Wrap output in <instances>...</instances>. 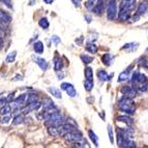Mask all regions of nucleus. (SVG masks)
I'll use <instances>...</instances> for the list:
<instances>
[{
	"label": "nucleus",
	"instance_id": "nucleus-32",
	"mask_svg": "<svg viewBox=\"0 0 148 148\" xmlns=\"http://www.w3.org/2000/svg\"><path fill=\"white\" fill-rule=\"evenodd\" d=\"M95 2H96V0H88L85 5H86V8H88V10H91L94 6V4H95Z\"/></svg>",
	"mask_w": 148,
	"mask_h": 148
},
{
	"label": "nucleus",
	"instance_id": "nucleus-3",
	"mask_svg": "<svg viewBox=\"0 0 148 148\" xmlns=\"http://www.w3.org/2000/svg\"><path fill=\"white\" fill-rule=\"evenodd\" d=\"M117 16V3L116 0H109L107 5V18L109 21L115 20Z\"/></svg>",
	"mask_w": 148,
	"mask_h": 148
},
{
	"label": "nucleus",
	"instance_id": "nucleus-21",
	"mask_svg": "<svg viewBox=\"0 0 148 148\" xmlns=\"http://www.w3.org/2000/svg\"><path fill=\"white\" fill-rule=\"evenodd\" d=\"M38 25H40L42 29H48L50 26V23H49V21H48L47 18H42V19L38 21Z\"/></svg>",
	"mask_w": 148,
	"mask_h": 148
},
{
	"label": "nucleus",
	"instance_id": "nucleus-29",
	"mask_svg": "<svg viewBox=\"0 0 148 148\" xmlns=\"http://www.w3.org/2000/svg\"><path fill=\"white\" fill-rule=\"evenodd\" d=\"M84 87L86 91H91L92 88H93V81H89V80H86L84 82Z\"/></svg>",
	"mask_w": 148,
	"mask_h": 148
},
{
	"label": "nucleus",
	"instance_id": "nucleus-38",
	"mask_svg": "<svg viewBox=\"0 0 148 148\" xmlns=\"http://www.w3.org/2000/svg\"><path fill=\"white\" fill-rule=\"evenodd\" d=\"M45 3H47V4H51V3H53V1L54 0H44Z\"/></svg>",
	"mask_w": 148,
	"mask_h": 148
},
{
	"label": "nucleus",
	"instance_id": "nucleus-5",
	"mask_svg": "<svg viewBox=\"0 0 148 148\" xmlns=\"http://www.w3.org/2000/svg\"><path fill=\"white\" fill-rule=\"evenodd\" d=\"M40 106H42V104H40V101H31V103L27 104V106L23 109V113L27 114L31 111H36V110H38V109L40 108Z\"/></svg>",
	"mask_w": 148,
	"mask_h": 148
},
{
	"label": "nucleus",
	"instance_id": "nucleus-30",
	"mask_svg": "<svg viewBox=\"0 0 148 148\" xmlns=\"http://www.w3.org/2000/svg\"><path fill=\"white\" fill-rule=\"evenodd\" d=\"M81 59L84 63H90V62L93 61V58H92L91 56H88V55H86V54H82Z\"/></svg>",
	"mask_w": 148,
	"mask_h": 148
},
{
	"label": "nucleus",
	"instance_id": "nucleus-23",
	"mask_svg": "<svg viewBox=\"0 0 148 148\" xmlns=\"http://www.w3.org/2000/svg\"><path fill=\"white\" fill-rule=\"evenodd\" d=\"M48 133H49L50 136H53V137L59 136L58 128H57L56 126H49V127H48Z\"/></svg>",
	"mask_w": 148,
	"mask_h": 148
},
{
	"label": "nucleus",
	"instance_id": "nucleus-4",
	"mask_svg": "<svg viewBox=\"0 0 148 148\" xmlns=\"http://www.w3.org/2000/svg\"><path fill=\"white\" fill-rule=\"evenodd\" d=\"M64 137H65L66 142H69V143H75V142H78V141H80V140L83 139L82 134L79 133V132H77V131L71 132V133L66 134Z\"/></svg>",
	"mask_w": 148,
	"mask_h": 148
},
{
	"label": "nucleus",
	"instance_id": "nucleus-35",
	"mask_svg": "<svg viewBox=\"0 0 148 148\" xmlns=\"http://www.w3.org/2000/svg\"><path fill=\"white\" fill-rule=\"evenodd\" d=\"M14 94H15L14 92H12V94H10V95H8V97L5 99V103H8H8H12V99H14Z\"/></svg>",
	"mask_w": 148,
	"mask_h": 148
},
{
	"label": "nucleus",
	"instance_id": "nucleus-2",
	"mask_svg": "<svg viewBox=\"0 0 148 148\" xmlns=\"http://www.w3.org/2000/svg\"><path fill=\"white\" fill-rule=\"evenodd\" d=\"M118 108L120 109V111L132 115V114L135 113V109H136V107H135V105H134L132 99H128V97L123 96V97L119 101Z\"/></svg>",
	"mask_w": 148,
	"mask_h": 148
},
{
	"label": "nucleus",
	"instance_id": "nucleus-7",
	"mask_svg": "<svg viewBox=\"0 0 148 148\" xmlns=\"http://www.w3.org/2000/svg\"><path fill=\"white\" fill-rule=\"evenodd\" d=\"M121 92L124 94L123 96L128 97V99H133V97H135V96L137 95L136 88H134V87H131V86L123 87V88L121 89Z\"/></svg>",
	"mask_w": 148,
	"mask_h": 148
},
{
	"label": "nucleus",
	"instance_id": "nucleus-11",
	"mask_svg": "<svg viewBox=\"0 0 148 148\" xmlns=\"http://www.w3.org/2000/svg\"><path fill=\"white\" fill-rule=\"evenodd\" d=\"M26 99H27V94H21V95H19V97H17V99H15V101H14L15 108L18 109V107L20 108L21 106L26 104Z\"/></svg>",
	"mask_w": 148,
	"mask_h": 148
},
{
	"label": "nucleus",
	"instance_id": "nucleus-18",
	"mask_svg": "<svg viewBox=\"0 0 148 148\" xmlns=\"http://www.w3.org/2000/svg\"><path fill=\"white\" fill-rule=\"evenodd\" d=\"M48 90H49L50 93L52 94L53 96H55L56 99H61V92H60L59 89L54 88V87H50Z\"/></svg>",
	"mask_w": 148,
	"mask_h": 148
},
{
	"label": "nucleus",
	"instance_id": "nucleus-22",
	"mask_svg": "<svg viewBox=\"0 0 148 148\" xmlns=\"http://www.w3.org/2000/svg\"><path fill=\"white\" fill-rule=\"evenodd\" d=\"M88 135H89V137H90V139H91V141L93 142L94 145L99 146V138L96 137V135L94 134V132L91 131V130H89V131H88Z\"/></svg>",
	"mask_w": 148,
	"mask_h": 148
},
{
	"label": "nucleus",
	"instance_id": "nucleus-6",
	"mask_svg": "<svg viewBox=\"0 0 148 148\" xmlns=\"http://www.w3.org/2000/svg\"><path fill=\"white\" fill-rule=\"evenodd\" d=\"M58 133H59V136H65L66 134L71 133L73 131H76V127L71 124H66V123H63L62 125L58 126Z\"/></svg>",
	"mask_w": 148,
	"mask_h": 148
},
{
	"label": "nucleus",
	"instance_id": "nucleus-10",
	"mask_svg": "<svg viewBox=\"0 0 148 148\" xmlns=\"http://www.w3.org/2000/svg\"><path fill=\"white\" fill-rule=\"evenodd\" d=\"M32 59L35 63L40 67L42 71H47L48 69V62L46 61V59L44 58H40V57H37V56H32Z\"/></svg>",
	"mask_w": 148,
	"mask_h": 148
},
{
	"label": "nucleus",
	"instance_id": "nucleus-14",
	"mask_svg": "<svg viewBox=\"0 0 148 148\" xmlns=\"http://www.w3.org/2000/svg\"><path fill=\"white\" fill-rule=\"evenodd\" d=\"M97 78H99L101 81H109V80H111V78L108 76V74H107L106 71H104V69H101V71H99L97 72Z\"/></svg>",
	"mask_w": 148,
	"mask_h": 148
},
{
	"label": "nucleus",
	"instance_id": "nucleus-13",
	"mask_svg": "<svg viewBox=\"0 0 148 148\" xmlns=\"http://www.w3.org/2000/svg\"><path fill=\"white\" fill-rule=\"evenodd\" d=\"M147 8H148V1H142L138 6L137 14H138L139 16L143 15V14H145V12H147Z\"/></svg>",
	"mask_w": 148,
	"mask_h": 148
},
{
	"label": "nucleus",
	"instance_id": "nucleus-25",
	"mask_svg": "<svg viewBox=\"0 0 148 148\" xmlns=\"http://www.w3.org/2000/svg\"><path fill=\"white\" fill-rule=\"evenodd\" d=\"M128 74H130V69L124 71V72L121 73V74L119 75L118 82H123V81H125V80H127L128 79Z\"/></svg>",
	"mask_w": 148,
	"mask_h": 148
},
{
	"label": "nucleus",
	"instance_id": "nucleus-31",
	"mask_svg": "<svg viewBox=\"0 0 148 148\" xmlns=\"http://www.w3.org/2000/svg\"><path fill=\"white\" fill-rule=\"evenodd\" d=\"M53 107H54V104H53L52 101H50V99H46V101H44V104H42V108H44V110L53 108Z\"/></svg>",
	"mask_w": 148,
	"mask_h": 148
},
{
	"label": "nucleus",
	"instance_id": "nucleus-17",
	"mask_svg": "<svg viewBox=\"0 0 148 148\" xmlns=\"http://www.w3.org/2000/svg\"><path fill=\"white\" fill-rule=\"evenodd\" d=\"M62 66H63V64H62V60L60 59V57H55L54 58V69L56 72H59L62 69Z\"/></svg>",
	"mask_w": 148,
	"mask_h": 148
},
{
	"label": "nucleus",
	"instance_id": "nucleus-37",
	"mask_svg": "<svg viewBox=\"0 0 148 148\" xmlns=\"http://www.w3.org/2000/svg\"><path fill=\"white\" fill-rule=\"evenodd\" d=\"M72 1H73V3L76 5V6H78V8H79V6H80V0H72Z\"/></svg>",
	"mask_w": 148,
	"mask_h": 148
},
{
	"label": "nucleus",
	"instance_id": "nucleus-20",
	"mask_svg": "<svg viewBox=\"0 0 148 148\" xmlns=\"http://www.w3.org/2000/svg\"><path fill=\"white\" fill-rule=\"evenodd\" d=\"M85 78L89 81H93V72H92L91 67L88 66L85 69Z\"/></svg>",
	"mask_w": 148,
	"mask_h": 148
},
{
	"label": "nucleus",
	"instance_id": "nucleus-26",
	"mask_svg": "<svg viewBox=\"0 0 148 148\" xmlns=\"http://www.w3.org/2000/svg\"><path fill=\"white\" fill-rule=\"evenodd\" d=\"M10 111H12L10 106L5 105V106H3L2 108L0 109V114H1V115H8V114L10 113Z\"/></svg>",
	"mask_w": 148,
	"mask_h": 148
},
{
	"label": "nucleus",
	"instance_id": "nucleus-41",
	"mask_svg": "<svg viewBox=\"0 0 148 148\" xmlns=\"http://www.w3.org/2000/svg\"><path fill=\"white\" fill-rule=\"evenodd\" d=\"M2 101H5V99H0V104H1Z\"/></svg>",
	"mask_w": 148,
	"mask_h": 148
},
{
	"label": "nucleus",
	"instance_id": "nucleus-1",
	"mask_svg": "<svg viewBox=\"0 0 148 148\" xmlns=\"http://www.w3.org/2000/svg\"><path fill=\"white\" fill-rule=\"evenodd\" d=\"M136 6V0H121L118 19L120 21H126L131 16L132 10Z\"/></svg>",
	"mask_w": 148,
	"mask_h": 148
},
{
	"label": "nucleus",
	"instance_id": "nucleus-15",
	"mask_svg": "<svg viewBox=\"0 0 148 148\" xmlns=\"http://www.w3.org/2000/svg\"><path fill=\"white\" fill-rule=\"evenodd\" d=\"M101 61H103V63H104L105 65H107V66L111 65V63H112V55L109 54V53L104 54L103 56H101Z\"/></svg>",
	"mask_w": 148,
	"mask_h": 148
},
{
	"label": "nucleus",
	"instance_id": "nucleus-8",
	"mask_svg": "<svg viewBox=\"0 0 148 148\" xmlns=\"http://www.w3.org/2000/svg\"><path fill=\"white\" fill-rule=\"evenodd\" d=\"M61 89L65 90L66 93L69 94V96H72V97H75L77 95V91L76 89H75L74 85L71 84V83H62L61 84Z\"/></svg>",
	"mask_w": 148,
	"mask_h": 148
},
{
	"label": "nucleus",
	"instance_id": "nucleus-12",
	"mask_svg": "<svg viewBox=\"0 0 148 148\" xmlns=\"http://www.w3.org/2000/svg\"><path fill=\"white\" fill-rule=\"evenodd\" d=\"M12 21V18L8 15V12H5L4 10H2L0 8V22L3 23V24H8Z\"/></svg>",
	"mask_w": 148,
	"mask_h": 148
},
{
	"label": "nucleus",
	"instance_id": "nucleus-16",
	"mask_svg": "<svg viewBox=\"0 0 148 148\" xmlns=\"http://www.w3.org/2000/svg\"><path fill=\"white\" fill-rule=\"evenodd\" d=\"M33 49H34L35 53H37V54H42V52H44V44H42V42H34V45H33Z\"/></svg>",
	"mask_w": 148,
	"mask_h": 148
},
{
	"label": "nucleus",
	"instance_id": "nucleus-40",
	"mask_svg": "<svg viewBox=\"0 0 148 148\" xmlns=\"http://www.w3.org/2000/svg\"><path fill=\"white\" fill-rule=\"evenodd\" d=\"M2 38H1V36H0V47H1V45H2Z\"/></svg>",
	"mask_w": 148,
	"mask_h": 148
},
{
	"label": "nucleus",
	"instance_id": "nucleus-27",
	"mask_svg": "<svg viewBox=\"0 0 148 148\" xmlns=\"http://www.w3.org/2000/svg\"><path fill=\"white\" fill-rule=\"evenodd\" d=\"M86 50L89 53H93L94 54V53L97 52V47H96V45H94V44H87Z\"/></svg>",
	"mask_w": 148,
	"mask_h": 148
},
{
	"label": "nucleus",
	"instance_id": "nucleus-28",
	"mask_svg": "<svg viewBox=\"0 0 148 148\" xmlns=\"http://www.w3.org/2000/svg\"><path fill=\"white\" fill-rule=\"evenodd\" d=\"M23 119H24V117L22 115H17V116H15L14 120H12V124L14 125H19V124H21L24 121Z\"/></svg>",
	"mask_w": 148,
	"mask_h": 148
},
{
	"label": "nucleus",
	"instance_id": "nucleus-9",
	"mask_svg": "<svg viewBox=\"0 0 148 148\" xmlns=\"http://www.w3.org/2000/svg\"><path fill=\"white\" fill-rule=\"evenodd\" d=\"M104 8H105V0H99V1H96L94 6L92 8V10L95 15H101L103 12H104Z\"/></svg>",
	"mask_w": 148,
	"mask_h": 148
},
{
	"label": "nucleus",
	"instance_id": "nucleus-34",
	"mask_svg": "<svg viewBox=\"0 0 148 148\" xmlns=\"http://www.w3.org/2000/svg\"><path fill=\"white\" fill-rule=\"evenodd\" d=\"M51 40H52V42H54L55 45H58V44L60 42V38H59L58 36H57V35H53Z\"/></svg>",
	"mask_w": 148,
	"mask_h": 148
},
{
	"label": "nucleus",
	"instance_id": "nucleus-33",
	"mask_svg": "<svg viewBox=\"0 0 148 148\" xmlns=\"http://www.w3.org/2000/svg\"><path fill=\"white\" fill-rule=\"evenodd\" d=\"M108 133H109V138H110V141H111V143L114 142V139H113V130H112V126L109 125L108 126Z\"/></svg>",
	"mask_w": 148,
	"mask_h": 148
},
{
	"label": "nucleus",
	"instance_id": "nucleus-19",
	"mask_svg": "<svg viewBox=\"0 0 148 148\" xmlns=\"http://www.w3.org/2000/svg\"><path fill=\"white\" fill-rule=\"evenodd\" d=\"M117 120L118 121H121V122H124V123H126L127 125H132L133 124V119L131 118V117L128 116H118L117 117Z\"/></svg>",
	"mask_w": 148,
	"mask_h": 148
},
{
	"label": "nucleus",
	"instance_id": "nucleus-24",
	"mask_svg": "<svg viewBox=\"0 0 148 148\" xmlns=\"http://www.w3.org/2000/svg\"><path fill=\"white\" fill-rule=\"evenodd\" d=\"M16 56H17V51H12L6 57V62L8 63H12L16 60Z\"/></svg>",
	"mask_w": 148,
	"mask_h": 148
},
{
	"label": "nucleus",
	"instance_id": "nucleus-36",
	"mask_svg": "<svg viewBox=\"0 0 148 148\" xmlns=\"http://www.w3.org/2000/svg\"><path fill=\"white\" fill-rule=\"evenodd\" d=\"M10 116H5L4 118L1 120V122H2V123H8V121H10Z\"/></svg>",
	"mask_w": 148,
	"mask_h": 148
},
{
	"label": "nucleus",
	"instance_id": "nucleus-39",
	"mask_svg": "<svg viewBox=\"0 0 148 148\" xmlns=\"http://www.w3.org/2000/svg\"><path fill=\"white\" fill-rule=\"evenodd\" d=\"M85 19H87V22H88V23L91 22V18L89 17V16H85Z\"/></svg>",
	"mask_w": 148,
	"mask_h": 148
}]
</instances>
